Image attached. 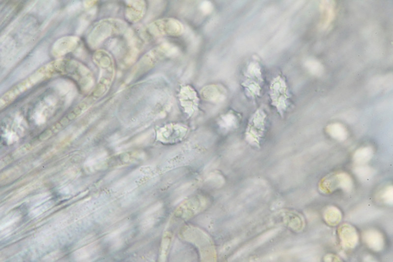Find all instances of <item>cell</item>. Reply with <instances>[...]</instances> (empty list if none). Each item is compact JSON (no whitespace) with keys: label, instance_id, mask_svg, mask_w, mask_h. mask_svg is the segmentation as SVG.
Segmentation results:
<instances>
[{"label":"cell","instance_id":"cell-1","mask_svg":"<svg viewBox=\"0 0 393 262\" xmlns=\"http://www.w3.org/2000/svg\"><path fill=\"white\" fill-rule=\"evenodd\" d=\"M184 27L178 20L173 18H164L157 20L148 25L145 33L149 38L163 36H179L183 34Z\"/></svg>","mask_w":393,"mask_h":262},{"label":"cell","instance_id":"cell-2","mask_svg":"<svg viewBox=\"0 0 393 262\" xmlns=\"http://www.w3.org/2000/svg\"><path fill=\"white\" fill-rule=\"evenodd\" d=\"M267 115L257 110L249 119L245 133V140L250 145L258 147L264 136Z\"/></svg>","mask_w":393,"mask_h":262},{"label":"cell","instance_id":"cell-3","mask_svg":"<svg viewBox=\"0 0 393 262\" xmlns=\"http://www.w3.org/2000/svg\"><path fill=\"white\" fill-rule=\"evenodd\" d=\"M270 95L273 104L283 116L288 107V99L290 96L285 81L281 77H277L273 81Z\"/></svg>","mask_w":393,"mask_h":262},{"label":"cell","instance_id":"cell-4","mask_svg":"<svg viewBox=\"0 0 393 262\" xmlns=\"http://www.w3.org/2000/svg\"><path fill=\"white\" fill-rule=\"evenodd\" d=\"M170 45L165 44L160 46L147 53L135 68V70H148L154 67L160 60L172 52Z\"/></svg>","mask_w":393,"mask_h":262},{"label":"cell","instance_id":"cell-5","mask_svg":"<svg viewBox=\"0 0 393 262\" xmlns=\"http://www.w3.org/2000/svg\"><path fill=\"white\" fill-rule=\"evenodd\" d=\"M146 11V4L144 1H128L125 16L127 21L136 23L142 19Z\"/></svg>","mask_w":393,"mask_h":262},{"label":"cell","instance_id":"cell-6","mask_svg":"<svg viewBox=\"0 0 393 262\" xmlns=\"http://www.w3.org/2000/svg\"><path fill=\"white\" fill-rule=\"evenodd\" d=\"M201 92L205 99L213 103L223 102L226 98V91L225 89L217 85L208 86Z\"/></svg>","mask_w":393,"mask_h":262},{"label":"cell","instance_id":"cell-7","mask_svg":"<svg viewBox=\"0 0 393 262\" xmlns=\"http://www.w3.org/2000/svg\"><path fill=\"white\" fill-rule=\"evenodd\" d=\"M239 120L237 116L232 112L222 115L218 120L220 128L226 133L230 132L238 127Z\"/></svg>","mask_w":393,"mask_h":262},{"label":"cell","instance_id":"cell-8","mask_svg":"<svg viewBox=\"0 0 393 262\" xmlns=\"http://www.w3.org/2000/svg\"><path fill=\"white\" fill-rule=\"evenodd\" d=\"M327 132L333 139L339 142L346 141L347 137V132L343 125L339 123H333L328 125L326 128Z\"/></svg>","mask_w":393,"mask_h":262},{"label":"cell","instance_id":"cell-9","mask_svg":"<svg viewBox=\"0 0 393 262\" xmlns=\"http://www.w3.org/2000/svg\"><path fill=\"white\" fill-rule=\"evenodd\" d=\"M373 150L370 147H364L357 150L354 154V160L357 164H364L370 160Z\"/></svg>","mask_w":393,"mask_h":262},{"label":"cell","instance_id":"cell-10","mask_svg":"<svg viewBox=\"0 0 393 262\" xmlns=\"http://www.w3.org/2000/svg\"><path fill=\"white\" fill-rule=\"evenodd\" d=\"M369 234L366 235L367 242L369 244L372 246L373 248L376 247V249H378V248H381L382 245V237L380 236L378 233H369Z\"/></svg>","mask_w":393,"mask_h":262},{"label":"cell","instance_id":"cell-11","mask_svg":"<svg viewBox=\"0 0 393 262\" xmlns=\"http://www.w3.org/2000/svg\"><path fill=\"white\" fill-rule=\"evenodd\" d=\"M242 85L252 96H254L259 95L260 87L255 82L252 80L246 81L242 84Z\"/></svg>","mask_w":393,"mask_h":262},{"label":"cell","instance_id":"cell-12","mask_svg":"<svg viewBox=\"0 0 393 262\" xmlns=\"http://www.w3.org/2000/svg\"><path fill=\"white\" fill-rule=\"evenodd\" d=\"M248 72L250 76L255 77L258 80L262 81L260 69L257 64L253 63L250 65L248 70Z\"/></svg>","mask_w":393,"mask_h":262},{"label":"cell","instance_id":"cell-13","mask_svg":"<svg viewBox=\"0 0 393 262\" xmlns=\"http://www.w3.org/2000/svg\"><path fill=\"white\" fill-rule=\"evenodd\" d=\"M356 171L357 175L362 179H367L371 175V171L369 168H359Z\"/></svg>","mask_w":393,"mask_h":262},{"label":"cell","instance_id":"cell-14","mask_svg":"<svg viewBox=\"0 0 393 262\" xmlns=\"http://www.w3.org/2000/svg\"><path fill=\"white\" fill-rule=\"evenodd\" d=\"M211 5L208 2H205L202 6V10L205 13H208L211 11Z\"/></svg>","mask_w":393,"mask_h":262}]
</instances>
